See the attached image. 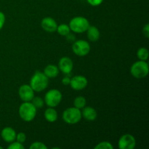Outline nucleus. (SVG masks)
Wrapping results in <instances>:
<instances>
[{"instance_id":"17","label":"nucleus","mask_w":149,"mask_h":149,"mask_svg":"<svg viewBox=\"0 0 149 149\" xmlns=\"http://www.w3.org/2000/svg\"><path fill=\"white\" fill-rule=\"evenodd\" d=\"M44 116H45V119H46L47 122L53 123V122H55L58 120V111L54 108L49 107L45 110Z\"/></svg>"},{"instance_id":"20","label":"nucleus","mask_w":149,"mask_h":149,"mask_svg":"<svg viewBox=\"0 0 149 149\" xmlns=\"http://www.w3.org/2000/svg\"><path fill=\"white\" fill-rule=\"evenodd\" d=\"M86 104H87V100L83 96H77L74 100V106L80 110L85 107Z\"/></svg>"},{"instance_id":"7","label":"nucleus","mask_w":149,"mask_h":149,"mask_svg":"<svg viewBox=\"0 0 149 149\" xmlns=\"http://www.w3.org/2000/svg\"><path fill=\"white\" fill-rule=\"evenodd\" d=\"M91 49L90 43L84 39L77 40L73 43L72 51L79 57H84L88 55Z\"/></svg>"},{"instance_id":"19","label":"nucleus","mask_w":149,"mask_h":149,"mask_svg":"<svg viewBox=\"0 0 149 149\" xmlns=\"http://www.w3.org/2000/svg\"><path fill=\"white\" fill-rule=\"evenodd\" d=\"M137 57L140 61H146L148 59L149 52L148 49L146 47H141L137 51Z\"/></svg>"},{"instance_id":"16","label":"nucleus","mask_w":149,"mask_h":149,"mask_svg":"<svg viewBox=\"0 0 149 149\" xmlns=\"http://www.w3.org/2000/svg\"><path fill=\"white\" fill-rule=\"evenodd\" d=\"M60 72V70L57 65H53V64H49L47 65L44 69L43 73L46 75L47 77L49 79L55 78L58 76Z\"/></svg>"},{"instance_id":"27","label":"nucleus","mask_w":149,"mask_h":149,"mask_svg":"<svg viewBox=\"0 0 149 149\" xmlns=\"http://www.w3.org/2000/svg\"><path fill=\"white\" fill-rule=\"evenodd\" d=\"M5 20H6L5 15H4V13L0 11V30L4 27V23H5Z\"/></svg>"},{"instance_id":"14","label":"nucleus","mask_w":149,"mask_h":149,"mask_svg":"<svg viewBox=\"0 0 149 149\" xmlns=\"http://www.w3.org/2000/svg\"><path fill=\"white\" fill-rule=\"evenodd\" d=\"M81 116L88 122H93L97 119V111L91 106H85L81 111Z\"/></svg>"},{"instance_id":"28","label":"nucleus","mask_w":149,"mask_h":149,"mask_svg":"<svg viewBox=\"0 0 149 149\" xmlns=\"http://www.w3.org/2000/svg\"><path fill=\"white\" fill-rule=\"evenodd\" d=\"M143 34L146 38L149 37V24L147 23L144 26L143 29Z\"/></svg>"},{"instance_id":"21","label":"nucleus","mask_w":149,"mask_h":149,"mask_svg":"<svg viewBox=\"0 0 149 149\" xmlns=\"http://www.w3.org/2000/svg\"><path fill=\"white\" fill-rule=\"evenodd\" d=\"M31 102L36 107V109H42V108H43L44 105H45V100H44V99H42L41 97H39V96H36V97L34 96Z\"/></svg>"},{"instance_id":"10","label":"nucleus","mask_w":149,"mask_h":149,"mask_svg":"<svg viewBox=\"0 0 149 149\" xmlns=\"http://www.w3.org/2000/svg\"><path fill=\"white\" fill-rule=\"evenodd\" d=\"M34 93L33 89L29 84H23L18 89L19 97L23 102H30L34 97Z\"/></svg>"},{"instance_id":"12","label":"nucleus","mask_w":149,"mask_h":149,"mask_svg":"<svg viewBox=\"0 0 149 149\" xmlns=\"http://www.w3.org/2000/svg\"><path fill=\"white\" fill-rule=\"evenodd\" d=\"M41 26L42 29L48 33H54L56 31L58 23L56 20L51 17H44L41 22Z\"/></svg>"},{"instance_id":"23","label":"nucleus","mask_w":149,"mask_h":149,"mask_svg":"<svg viewBox=\"0 0 149 149\" xmlns=\"http://www.w3.org/2000/svg\"><path fill=\"white\" fill-rule=\"evenodd\" d=\"M30 149H47V146L44 143L40 141H36L31 144L29 146Z\"/></svg>"},{"instance_id":"22","label":"nucleus","mask_w":149,"mask_h":149,"mask_svg":"<svg viewBox=\"0 0 149 149\" xmlns=\"http://www.w3.org/2000/svg\"><path fill=\"white\" fill-rule=\"evenodd\" d=\"M95 149H113V146L109 141H102L94 147Z\"/></svg>"},{"instance_id":"1","label":"nucleus","mask_w":149,"mask_h":149,"mask_svg":"<svg viewBox=\"0 0 149 149\" xmlns=\"http://www.w3.org/2000/svg\"><path fill=\"white\" fill-rule=\"evenodd\" d=\"M49 84V78L46 77L43 72L40 71H35L31 77L29 85L31 87L33 91L41 93L46 90Z\"/></svg>"},{"instance_id":"29","label":"nucleus","mask_w":149,"mask_h":149,"mask_svg":"<svg viewBox=\"0 0 149 149\" xmlns=\"http://www.w3.org/2000/svg\"><path fill=\"white\" fill-rule=\"evenodd\" d=\"M70 81H71V78H70L69 77H65L63 78L62 84L65 86L69 85Z\"/></svg>"},{"instance_id":"11","label":"nucleus","mask_w":149,"mask_h":149,"mask_svg":"<svg viewBox=\"0 0 149 149\" xmlns=\"http://www.w3.org/2000/svg\"><path fill=\"white\" fill-rule=\"evenodd\" d=\"M58 67L62 73L65 74H71L74 68V63L71 58L64 56L59 60Z\"/></svg>"},{"instance_id":"5","label":"nucleus","mask_w":149,"mask_h":149,"mask_svg":"<svg viewBox=\"0 0 149 149\" xmlns=\"http://www.w3.org/2000/svg\"><path fill=\"white\" fill-rule=\"evenodd\" d=\"M81 111L76 107H69L63 113V120L68 125H75L81 121Z\"/></svg>"},{"instance_id":"18","label":"nucleus","mask_w":149,"mask_h":149,"mask_svg":"<svg viewBox=\"0 0 149 149\" xmlns=\"http://www.w3.org/2000/svg\"><path fill=\"white\" fill-rule=\"evenodd\" d=\"M56 31L58 32V34L63 36H66L68 33H71V29H70L69 26L65 23H62V24L58 25Z\"/></svg>"},{"instance_id":"9","label":"nucleus","mask_w":149,"mask_h":149,"mask_svg":"<svg viewBox=\"0 0 149 149\" xmlns=\"http://www.w3.org/2000/svg\"><path fill=\"white\" fill-rule=\"evenodd\" d=\"M88 84V80L85 77L81 75H76L71 78L70 87L76 91H80L86 88Z\"/></svg>"},{"instance_id":"4","label":"nucleus","mask_w":149,"mask_h":149,"mask_svg":"<svg viewBox=\"0 0 149 149\" xmlns=\"http://www.w3.org/2000/svg\"><path fill=\"white\" fill-rule=\"evenodd\" d=\"M149 72L148 63L146 61H138L130 67V74L136 79H143L147 77Z\"/></svg>"},{"instance_id":"8","label":"nucleus","mask_w":149,"mask_h":149,"mask_svg":"<svg viewBox=\"0 0 149 149\" xmlns=\"http://www.w3.org/2000/svg\"><path fill=\"white\" fill-rule=\"evenodd\" d=\"M136 146V140L130 134L122 135L118 141V148L119 149H134Z\"/></svg>"},{"instance_id":"26","label":"nucleus","mask_w":149,"mask_h":149,"mask_svg":"<svg viewBox=\"0 0 149 149\" xmlns=\"http://www.w3.org/2000/svg\"><path fill=\"white\" fill-rule=\"evenodd\" d=\"M104 0H87V3L93 7H97L100 5Z\"/></svg>"},{"instance_id":"25","label":"nucleus","mask_w":149,"mask_h":149,"mask_svg":"<svg viewBox=\"0 0 149 149\" xmlns=\"http://www.w3.org/2000/svg\"><path fill=\"white\" fill-rule=\"evenodd\" d=\"M26 138H27V137H26V133H24V132H20L17 133V135H16L15 141L20 143H23L26 142Z\"/></svg>"},{"instance_id":"3","label":"nucleus","mask_w":149,"mask_h":149,"mask_svg":"<svg viewBox=\"0 0 149 149\" xmlns=\"http://www.w3.org/2000/svg\"><path fill=\"white\" fill-rule=\"evenodd\" d=\"M69 26L71 31L76 33H82L86 32L89 26H90V22L86 17L82 16H77L70 20Z\"/></svg>"},{"instance_id":"2","label":"nucleus","mask_w":149,"mask_h":149,"mask_svg":"<svg viewBox=\"0 0 149 149\" xmlns=\"http://www.w3.org/2000/svg\"><path fill=\"white\" fill-rule=\"evenodd\" d=\"M37 109L31 102H23L18 109V114L20 119L26 122H31L35 119Z\"/></svg>"},{"instance_id":"6","label":"nucleus","mask_w":149,"mask_h":149,"mask_svg":"<svg viewBox=\"0 0 149 149\" xmlns=\"http://www.w3.org/2000/svg\"><path fill=\"white\" fill-rule=\"evenodd\" d=\"M63 95L60 90L57 89H51L48 90L45 95V103L48 107L55 108L61 103Z\"/></svg>"},{"instance_id":"13","label":"nucleus","mask_w":149,"mask_h":149,"mask_svg":"<svg viewBox=\"0 0 149 149\" xmlns=\"http://www.w3.org/2000/svg\"><path fill=\"white\" fill-rule=\"evenodd\" d=\"M16 135H17V132L13 127H6L3 128L2 130L1 131V138L3 141L8 143L15 141Z\"/></svg>"},{"instance_id":"15","label":"nucleus","mask_w":149,"mask_h":149,"mask_svg":"<svg viewBox=\"0 0 149 149\" xmlns=\"http://www.w3.org/2000/svg\"><path fill=\"white\" fill-rule=\"evenodd\" d=\"M87 38L91 42H97L100 36V33L99 29L95 26H90L87 30L86 31Z\"/></svg>"},{"instance_id":"24","label":"nucleus","mask_w":149,"mask_h":149,"mask_svg":"<svg viewBox=\"0 0 149 149\" xmlns=\"http://www.w3.org/2000/svg\"><path fill=\"white\" fill-rule=\"evenodd\" d=\"M8 149H24L25 147L23 145V143L17 142V141H15L13 142L10 143V145L7 146Z\"/></svg>"},{"instance_id":"30","label":"nucleus","mask_w":149,"mask_h":149,"mask_svg":"<svg viewBox=\"0 0 149 149\" xmlns=\"http://www.w3.org/2000/svg\"><path fill=\"white\" fill-rule=\"evenodd\" d=\"M3 148H2V147H1V146H0V149H2Z\"/></svg>"}]
</instances>
